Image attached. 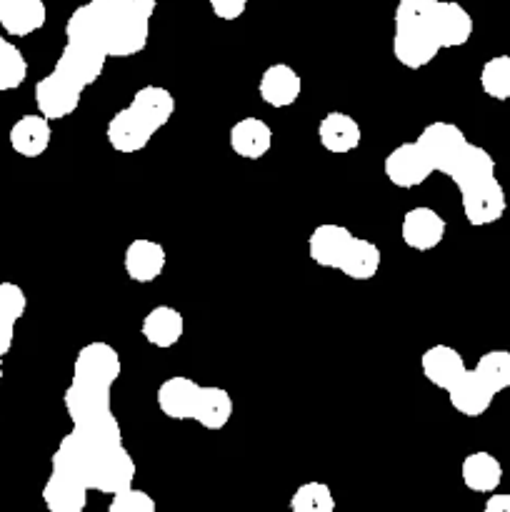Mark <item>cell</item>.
<instances>
[{"label": "cell", "mask_w": 510, "mask_h": 512, "mask_svg": "<svg viewBox=\"0 0 510 512\" xmlns=\"http://www.w3.org/2000/svg\"><path fill=\"white\" fill-rule=\"evenodd\" d=\"M233 418V398L225 388L218 385H203L200 388L198 413H195V423L203 425L205 430H223Z\"/></svg>", "instance_id": "cell-30"}, {"label": "cell", "mask_w": 510, "mask_h": 512, "mask_svg": "<svg viewBox=\"0 0 510 512\" xmlns=\"http://www.w3.org/2000/svg\"><path fill=\"white\" fill-rule=\"evenodd\" d=\"M105 63H108V53L98 45H85V43H73V40H65V48L60 53L58 63L53 70L68 75L75 83H80L83 88L93 85L95 80L103 75Z\"/></svg>", "instance_id": "cell-10"}, {"label": "cell", "mask_w": 510, "mask_h": 512, "mask_svg": "<svg viewBox=\"0 0 510 512\" xmlns=\"http://www.w3.org/2000/svg\"><path fill=\"white\" fill-rule=\"evenodd\" d=\"M140 333H143L145 343H150L153 348H175L185 333L183 313L175 310L173 305H155L140 323Z\"/></svg>", "instance_id": "cell-21"}, {"label": "cell", "mask_w": 510, "mask_h": 512, "mask_svg": "<svg viewBox=\"0 0 510 512\" xmlns=\"http://www.w3.org/2000/svg\"><path fill=\"white\" fill-rule=\"evenodd\" d=\"M430 28H433V35L438 38L440 48H460L473 35V18L455 0H438Z\"/></svg>", "instance_id": "cell-17"}, {"label": "cell", "mask_w": 510, "mask_h": 512, "mask_svg": "<svg viewBox=\"0 0 510 512\" xmlns=\"http://www.w3.org/2000/svg\"><path fill=\"white\" fill-rule=\"evenodd\" d=\"M88 485L70 473L50 470L48 483L43 485V503L50 512H83L88 505Z\"/></svg>", "instance_id": "cell-20"}, {"label": "cell", "mask_w": 510, "mask_h": 512, "mask_svg": "<svg viewBox=\"0 0 510 512\" xmlns=\"http://www.w3.org/2000/svg\"><path fill=\"white\" fill-rule=\"evenodd\" d=\"M83 90V85L75 83L73 78L58 73V70H50L35 85V108L48 120H65L80 108Z\"/></svg>", "instance_id": "cell-2"}, {"label": "cell", "mask_w": 510, "mask_h": 512, "mask_svg": "<svg viewBox=\"0 0 510 512\" xmlns=\"http://www.w3.org/2000/svg\"><path fill=\"white\" fill-rule=\"evenodd\" d=\"M383 170L385 178H388L395 188L403 190L418 188V185H423L425 180L435 173L433 163H430L425 150L418 145V140L395 145V148L385 155Z\"/></svg>", "instance_id": "cell-3"}, {"label": "cell", "mask_w": 510, "mask_h": 512, "mask_svg": "<svg viewBox=\"0 0 510 512\" xmlns=\"http://www.w3.org/2000/svg\"><path fill=\"white\" fill-rule=\"evenodd\" d=\"M10 3V0H0V8H3V5H8Z\"/></svg>", "instance_id": "cell-43"}, {"label": "cell", "mask_w": 510, "mask_h": 512, "mask_svg": "<svg viewBox=\"0 0 510 512\" xmlns=\"http://www.w3.org/2000/svg\"><path fill=\"white\" fill-rule=\"evenodd\" d=\"M78 435V433H75ZM83 443V440H80ZM85 450V483L90 490L105 495H115L120 490L130 488L135 480V460L130 458V453L125 450V445L110 450H90L83 443Z\"/></svg>", "instance_id": "cell-1"}, {"label": "cell", "mask_w": 510, "mask_h": 512, "mask_svg": "<svg viewBox=\"0 0 510 512\" xmlns=\"http://www.w3.org/2000/svg\"><path fill=\"white\" fill-rule=\"evenodd\" d=\"M200 388L203 385L195 383L193 378H185V375H175V378L163 380L158 393H155L160 413L170 420H195Z\"/></svg>", "instance_id": "cell-11"}, {"label": "cell", "mask_w": 510, "mask_h": 512, "mask_svg": "<svg viewBox=\"0 0 510 512\" xmlns=\"http://www.w3.org/2000/svg\"><path fill=\"white\" fill-rule=\"evenodd\" d=\"M485 512H510V493H490L485 500Z\"/></svg>", "instance_id": "cell-41"}, {"label": "cell", "mask_w": 510, "mask_h": 512, "mask_svg": "<svg viewBox=\"0 0 510 512\" xmlns=\"http://www.w3.org/2000/svg\"><path fill=\"white\" fill-rule=\"evenodd\" d=\"M123 373V360L120 353L110 343L95 340V343L83 345L75 355L73 378L85 380V383H98L113 388L115 380Z\"/></svg>", "instance_id": "cell-6"}, {"label": "cell", "mask_w": 510, "mask_h": 512, "mask_svg": "<svg viewBox=\"0 0 510 512\" xmlns=\"http://www.w3.org/2000/svg\"><path fill=\"white\" fill-rule=\"evenodd\" d=\"M120 10L125 13L140 15V18H153L155 8H158V0H113Z\"/></svg>", "instance_id": "cell-39"}, {"label": "cell", "mask_w": 510, "mask_h": 512, "mask_svg": "<svg viewBox=\"0 0 510 512\" xmlns=\"http://www.w3.org/2000/svg\"><path fill=\"white\" fill-rule=\"evenodd\" d=\"M350 240H353V233H350L345 225H338V223L318 225L308 238L310 260H313L315 265H320V268L338 270Z\"/></svg>", "instance_id": "cell-19"}, {"label": "cell", "mask_w": 510, "mask_h": 512, "mask_svg": "<svg viewBox=\"0 0 510 512\" xmlns=\"http://www.w3.org/2000/svg\"><path fill=\"white\" fill-rule=\"evenodd\" d=\"M8 140L10 148L20 158H40L50 148L53 128H50V120L43 113H28L15 120L8 133Z\"/></svg>", "instance_id": "cell-18"}, {"label": "cell", "mask_w": 510, "mask_h": 512, "mask_svg": "<svg viewBox=\"0 0 510 512\" xmlns=\"http://www.w3.org/2000/svg\"><path fill=\"white\" fill-rule=\"evenodd\" d=\"M460 205H463V215L473 228H483V225L498 223L508 210V198H505V188L500 185L498 178H488L478 185L460 190Z\"/></svg>", "instance_id": "cell-4"}, {"label": "cell", "mask_w": 510, "mask_h": 512, "mask_svg": "<svg viewBox=\"0 0 510 512\" xmlns=\"http://www.w3.org/2000/svg\"><path fill=\"white\" fill-rule=\"evenodd\" d=\"M475 373L488 383L495 395L510 388V353L508 350H488L475 363Z\"/></svg>", "instance_id": "cell-32"}, {"label": "cell", "mask_w": 510, "mask_h": 512, "mask_svg": "<svg viewBox=\"0 0 510 512\" xmlns=\"http://www.w3.org/2000/svg\"><path fill=\"white\" fill-rule=\"evenodd\" d=\"M445 393H448V400L450 405H453L455 413H460L463 418H480V415L488 413L490 405H493L495 400V393L488 388V383L475 373V368L465 370Z\"/></svg>", "instance_id": "cell-15"}, {"label": "cell", "mask_w": 510, "mask_h": 512, "mask_svg": "<svg viewBox=\"0 0 510 512\" xmlns=\"http://www.w3.org/2000/svg\"><path fill=\"white\" fill-rule=\"evenodd\" d=\"M110 498H113L108 505L110 512H155V500L145 490L133 488V485Z\"/></svg>", "instance_id": "cell-36"}, {"label": "cell", "mask_w": 510, "mask_h": 512, "mask_svg": "<svg viewBox=\"0 0 510 512\" xmlns=\"http://www.w3.org/2000/svg\"><path fill=\"white\" fill-rule=\"evenodd\" d=\"M130 108L158 133L173 118L175 98L163 85H143L140 90H135L133 100H130Z\"/></svg>", "instance_id": "cell-27"}, {"label": "cell", "mask_w": 510, "mask_h": 512, "mask_svg": "<svg viewBox=\"0 0 510 512\" xmlns=\"http://www.w3.org/2000/svg\"><path fill=\"white\" fill-rule=\"evenodd\" d=\"M48 20V8L43 0H10L0 8V30L13 38H28L38 33Z\"/></svg>", "instance_id": "cell-24"}, {"label": "cell", "mask_w": 510, "mask_h": 512, "mask_svg": "<svg viewBox=\"0 0 510 512\" xmlns=\"http://www.w3.org/2000/svg\"><path fill=\"white\" fill-rule=\"evenodd\" d=\"M420 370H423L428 383H433L440 390H448L468 368H465V360L458 350L440 343L425 350L423 358H420Z\"/></svg>", "instance_id": "cell-25"}, {"label": "cell", "mask_w": 510, "mask_h": 512, "mask_svg": "<svg viewBox=\"0 0 510 512\" xmlns=\"http://www.w3.org/2000/svg\"><path fill=\"white\" fill-rule=\"evenodd\" d=\"M13 340H15V320L0 315V358L3 360L5 355L10 353V348H13Z\"/></svg>", "instance_id": "cell-40"}, {"label": "cell", "mask_w": 510, "mask_h": 512, "mask_svg": "<svg viewBox=\"0 0 510 512\" xmlns=\"http://www.w3.org/2000/svg\"><path fill=\"white\" fill-rule=\"evenodd\" d=\"M28 78V60H25L23 50L5 40L0 33V93L20 88Z\"/></svg>", "instance_id": "cell-31"}, {"label": "cell", "mask_w": 510, "mask_h": 512, "mask_svg": "<svg viewBox=\"0 0 510 512\" xmlns=\"http://www.w3.org/2000/svg\"><path fill=\"white\" fill-rule=\"evenodd\" d=\"M105 135H108V143L115 153H140V150L148 148L155 130L128 105L108 120Z\"/></svg>", "instance_id": "cell-13"}, {"label": "cell", "mask_w": 510, "mask_h": 512, "mask_svg": "<svg viewBox=\"0 0 510 512\" xmlns=\"http://www.w3.org/2000/svg\"><path fill=\"white\" fill-rule=\"evenodd\" d=\"M150 38V20L140 15L125 13L113 3L108 35H105V53L108 58H130L143 53Z\"/></svg>", "instance_id": "cell-5"}, {"label": "cell", "mask_w": 510, "mask_h": 512, "mask_svg": "<svg viewBox=\"0 0 510 512\" xmlns=\"http://www.w3.org/2000/svg\"><path fill=\"white\" fill-rule=\"evenodd\" d=\"M480 88L493 100H510V55H495L480 68Z\"/></svg>", "instance_id": "cell-33"}, {"label": "cell", "mask_w": 510, "mask_h": 512, "mask_svg": "<svg viewBox=\"0 0 510 512\" xmlns=\"http://www.w3.org/2000/svg\"><path fill=\"white\" fill-rule=\"evenodd\" d=\"M110 390L108 385L98 383H85V380H75L68 385L63 395L65 413L73 420V425H85L90 420H98L103 415L113 413V405H110Z\"/></svg>", "instance_id": "cell-8"}, {"label": "cell", "mask_w": 510, "mask_h": 512, "mask_svg": "<svg viewBox=\"0 0 510 512\" xmlns=\"http://www.w3.org/2000/svg\"><path fill=\"white\" fill-rule=\"evenodd\" d=\"M445 230H448V223L443 215L435 213L428 205H418L405 213L403 223H400V238L415 253H428L443 243Z\"/></svg>", "instance_id": "cell-9"}, {"label": "cell", "mask_w": 510, "mask_h": 512, "mask_svg": "<svg viewBox=\"0 0 510 512\" xmlns=\"http://www.w3.org/2000/svg\"><path fill=\"white\" fill-rule=\"evenodd\" d=\"M460 478H463L465 488L473 490V493H493L503 483V465L495 455L478 450L463 460Z\"/></svg>", "instance_id": "cell-28"}, {"label": "cell", "mask_w": 510, "mask_h": 512, "mask_svg": "<svg viewBox=\"0 0 510 512\" xmlns=\"http://www.w3.org/2000/svg\"><path fill=\"white\" fill-rule=\"evenodd\" d=\"M165 263H168V255H165V248L155 240L138 238L125 248V273L133 283L148 285L153 280H158L163 275Z\"/></svg>", "instance_id": "cell-16"}, {"label": "cell", "mask_w": 510, "mask_h": 512, "mask_svg": "<svg viewBox=\"0 0 510 512\" xmlns=\"http://www.w3.org/2000/svg\"><path fill=\"white\" fill-rule=\"evenodd\" d=\"M438 0H398L395 5V28H430Z\"/></svg>", "instance_id": "cell-35"}, {"label": "cell", "mask_w": 510, "mask_h": 512, "mask_svg": "<svg viewBox=\"0 0 510 512\" xmlns=\"http://www.w3.org/2000/svg\"><path fill=\"white\" fill-rule=\"evenodd\" d=\"M445 175L458 185V190H465L470 185H478L483 180L495 178V160L485 148L468 143Z\"/></svg>", "instance_id": "cell-26"}, {"label": "cell", "mask_w": 510, "mask_h": 512, "mask_svg": "<svg viewBox=\"0 0 510 512\" xmlns=\"http://www.w3.org/2000/svg\"><path fill=\"white\" fill-rule=\"evenodd\" d=\"M318 140L328 153H353L363 140V130L353 115L333 110L318 123Z\"/></svg>", "instance_id": "cell-22"}, {"label": "cell", "mask_w": 510, "mask_h": 512, "mask_svg": "<svg viewBox=\"0 0 510 512\" xmlns=\"http://www.w3.org/2000/svg\"><path fill=\"white\" fill-rule=\"evenodd\" d=\"M290 510L293 512H333L335 510V495L325 483H303L295 488L293 498H290Z\"/></svg>", "instance_id": "cell-34"}, {"label": "cell", "mask_w": 510, "mask_h": 512, "mask_svg": "<svg viewBox=\"0 0 510 512\" xmlns=\"http://www.w3.org/2000/svg\"><path fill=\"white\" fill-rule=\"evenodd\" d=\"M0 385H3V358H0Z\"/></svg>", "instance_id": "cell-42"}, {"label": "cell", "mask_w": 510, "mask_h": 512, "mask_svg": "<svg viewBox=\"0 0 510 512\" xmlns=\"http://www.w3.org/2000/svg\"><path fill=\"white\" fill-rule=\"evenodd\" d=\"M273 148V128L260 118H243L230 128V150L238 158L260 160Z\"/></svg>", "instance_id": "cell-23"}, {"label": "cell", "mask_w": 510, "mask_h": 512, "mask_svg": "<svg viewBox=\"0 0 510 512\" xmlns=\"http://www.w3.org/2000/svg\"><path fill=\"white\" fill-rule=\"evenodd\" d=\"M418 145L425 150V155L433 163L435 173H448L450 165L458 160V155L463 153L468 138H465L463 130L453 123H445V120H435L428 123L418 135Z\"/></svg>", "instance_id": "cell-7"}, {"label": "cell", "mask_w": 510, "mask_h": 512, "mask_svg": "<svg viewBox=\"0 0 510 512\" xmlns=\"http://www.w3.org/2000/svg\"><path fill=\"white\" fill-rule=\"evenodd\" d=\"M440 50L443 48L433 35V28H395L393 55L405 68H425L428 63H433Z\"/></svg>", "instance_id": "cell-12"}, {"label": "cell", "mask_w": 510, "mask_h": 512, "mask_svg": "<svg viewBox=\"0 0 510 512\" xmlns=\"http://www.w3.org/2000/svg\"><path fill=\"white\" fill-rule=\"evenodd\" d=\"M303 93V78L288 63H273L258 80V95L270 108H290Z\"/></svg>", "instance_id": "cell-14"}, {"label": "cell", "mask_w": 510, "mask_h": 512, "mask_svg": "<svg viewBox=\"0 0 510 512\" xmlns=\"http://www.w3.org/2000/svg\"><path fill=\"white\" fill-rule=\"evenodd\" d=\"M210 10L220 20H238L248 8V0H208Z\"/></svg>", "instance_id": "cell-38"}, {"label": "cell", "mask_w": 510, "mask_h": 512, "mask_svg": "<svg viewBox=\"0 0 510 512\" xmlns=\"http://www.w3.org/2000/svg\"><path fill=\"white\" fill-rule=\"evenodd\" d=\"M25 310H28V295H25V290L18 283L3 280L0 283V315L18 323L25 315Z\"/></svg>", "instance_id": "cell-37"}, {"label": "cell", "mask_w": 510, "mask_h": 512, "mask_svg": "<svg viewBox=\"0 0 510 512\" xmlns=\"http://www.w3.org/2000/svg\"><path fill=\"white\" fill-rule=\"evenodd\" d=\"M380 263H383V253L375 243L365 238H355L350 240L348 250H345L343 260L338 265V273H343L345 278L350 280H373L378 275Z\"/></svg>", "instance_id": "cell-29"}]
</instances>
